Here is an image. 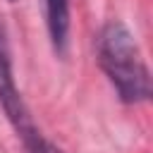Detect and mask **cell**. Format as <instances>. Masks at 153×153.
Wrapping results in <instances>:
<instances>
[{"label":"cell","instance_id":"cell-1","mask_svg":"<svg viewBox=\"0 0 153 153\" xmlns=\"http://www.w3.org/2000/svg\"><path fill=\"white\" fill-rule=\"evenodd\" d=\"M98 65L122 103L151 100V72L134 33L120 19L108 22L98 33Z\"/></svg>","mask_w":153,"mask_h":153},{"label":"cell","instance_id":"cell-2","mask_svg":"<svg viewBox=\"0 0 153 153\" xmlns=\"http://www.w3.org/2000/svg\"><path fill=\"white\" fill-rule=\"evenodd\" d=\"M0 105L7 115V120L12 122L14 131L22 136V141H26L29 136H33L38 131L19 88H17V81H14L10 38H7V29L2 22H0Z\"/></svg>","mask_w":153,"mask_h":153},{"label":"cell","instance_id":"cell-3","mask_svg":"<svg viewBox=\"0 0 153 153\" xmlns=\"http://www.w3.org/2000/svg\"><path fill=\"white\" fill-rule=\"evenodd\" d=\"M43 7H45V26L50 43L57 55H65L69 45V26H72L69 0H43Z\"/></svg>","mask_w":153,"mask_h":153},{"label":"cell","instance_id":"cell-4","mask_svg":"<svg viewBox=\"0 0 153 153\" xmlns=\"http://www.w3.org/2000/svg\"><path fill=\"white\" fill-rule=\"evenodd\" d=\"M24 148H26V153H62L53 141H48L41 131H36L33 136H29L26 141H24Z\"/></svg>","mask_w":153,"mask_h":153},{"label":"cell","instance_id":"cell-5","mask_svg":"<svg viewBox=\"0 0 153 153\" xmlns=\"http://www.w3.org/2000/svg\"><path fill=\"white\" fill-rule=\"evenodd\" d=\"M10 2H14V0H10Z\"/></svg>","mask_w":153,"mask_h":153}]
</instances>
